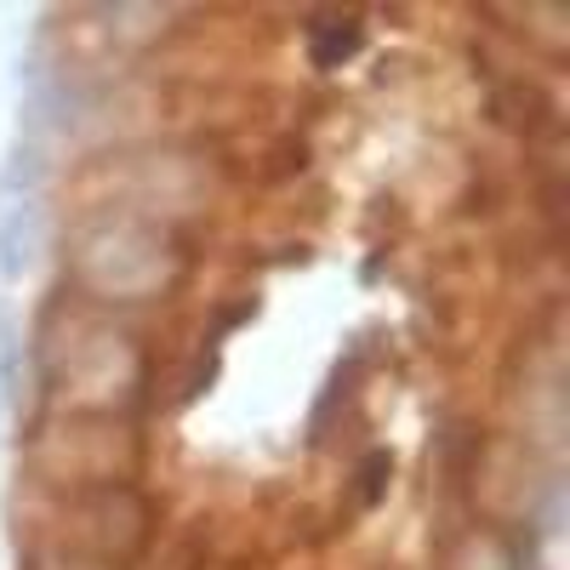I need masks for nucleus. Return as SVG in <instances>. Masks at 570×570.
Masks as SVG:
<instances>
[{
    "label": "nucleus",
    "mask_w": 570,
    "mask_h": 570,
    "mask_svg": "<svg viewBox=\"0 0 570 570\" xmlns=\"http://www.w3.org/2000/svg\"><path fill=\"white\" fill-rule=\"evenodd\" d=\"M63 268L86 308H149L188 279L195 252L183 228L149 223L120 206H86L69 228Z\"/></svg>",
    "instance_id": "f257e3e1"
},
{
    "label": "nucleus",
    "mask_w": 570,
    "mask_h": 570,
    "mask_svg": "<svg viewBox=\"0 0 570 570\" xmlns=\"http://www.w3.org/2000/svg\"><path fill=\"white\" fill-rule=\"evenodd\" d=\"M40 365H46V400L58 416H120L149 400V354L137 331L115 325L104 308L63 303L40 331Z\"/></svg>",
    "instance_id": "f03ea898"
},
{
    "label": "nucleus",
    "mask_w": 570,
    "mask_h": 570,
    "mask_svg": "<svg viewBox=\"0 0 570 570\" xmlns=\"http://www.w3.org/2000/svg\"><path fill=\"white\" fill-rule=\"evenodd\" d=\"M142 462H149V445H142L137 422H120V416L46 411L23 440V473L46 497H86V491L137 485Z\"/></svg>",
    "instance_id": "7ed1b4c3"
},
{
    "label": "nucleus",
    "mask_w": 570,
    "mask_h": 570,
    "mask_svg": "<svg viewBox=\"0 0 570 570\" xmlns=\"http://www.w3.org/2000/svg\"><path fill=\"white\" fill-rule=\"evenodd\" d=\"M109 183V195L98 206H120V212H137L149 223H188L212 212L217 200V160H206L200 149H177V142H166V149H137V155H104L98 166L86 171V183Z\"/></svg>",
    "instance_id": "20e7f679"
},
{
    "label": "nucleus",
    "mask_w": 570,
    "mask_h": 570,
    "mask_svg": "<svg viewBox=\"0 0 570 570\" xmlns=\"http://www.w3.org/2000/svg\"><path fill=\"white\" fill-rule=\"evenodd\" d=\"M155 525H160V508L142 497L137 485L86 491V497H52L35 548L126 570V564H137L142 553H149Z\"/></svg>",
    "instance_id": "39448f33"
},
{
    "label": "nucleus",
    "mask_w": 570,
    "mask_h": 570,
    "mask_svg": "<svg viewBox=\"0 0 570 570\" xmlns=\"http://www.w3.org/2000/svg\"><path fill=\"white\" fill-rule=\"evenodd\" d=\"M462 485H468L473 508L485 513V531L531 525L537 497H542V462L519 434H491L473 445V456L462 468Z\"/></svg>",
    "instance_id": "423d86ee"
},
{
    "label": "nucleus",
    "mask_w": 570,
    "mask_h": 570,
    "mask_svg": "<svg viewBox=\"0 0 570 570\" xmlns=\"http://www.w3.org/2000/svg\"><path fill=\"white\" fill-rule=\"evenodd\" d=\"M485 18H508L502 29L525 46V58H542L559 69L570 52V12L564 7H491Z\"/></svg>",
    "instance_id": "0eeeda50"
},
{
    "label": "nucleus",
    "mask_w": 570,
    "mask_h": 570,
    "mask_svg": "<svg viewBox=\"0 0 570 570\" xmlns=\"http://www.w3.org/2000/svg\"><path fill=\"white\" fill-rule=\"evenodd\" d=\"M445 570H519V559L508 553V537H502V531L473 525V531H462V537L451 542Z\"/></svg>",
    "instance_id": "6e6552de"
},
{
    "label": "nucleus",
    "mask_w": 570,
    "mask_h": 570,
    "mask_svg": "<svg viewBox=\"0 0 570 570\" xmlns=\"http://www.w3.org/2000/svg\"><path fill=\"white\" fill-rule=\"evenodd\" d=\"M360 40H365L360 18H320V23H308V58H314V69H337L343 58L360 52Z\"/></svg>",
    "instance_id": "1a4fd4ad"
},
{
    "label": "nucleus",
    "mask_w": 570,
    "mask_h": 570,
    "mask_svg": "<svg viewBox=\"0 0 570 570\" xmlns=\"http://www.w3.org/2000/svg\"><path fill=\"white\" fill-rule=\"evenodd\" d=\"M29 570H109V564H91V559H69V553L35 548V553H29Z\"/></svg>",
    "instance_id": "9d476101"
}]
</instances>
